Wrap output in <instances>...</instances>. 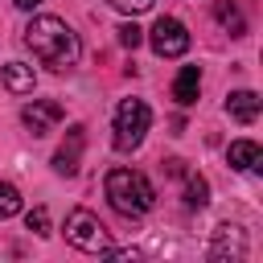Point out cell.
Listing matches in <instances>:
<instances>
[{"mask_svg": "<svg viewBox=\"0 0 263 263\" xmlns=\"http://www.w3.org/2000/svg\"><path fill=\"white\" fill-rule=\"evenodd\" d=\"M25 45L33 49V58L41 66H49L53 74H66L78 66V53H82V41L78 33L62 21V16H33L25 25Z\"/></svg>", "mask_w": 263, "mask_h": 263, "instance_id": "obj_1", "label": "cell"}, {"mask_svg": "<svg viewBox=\"0 0 263 263\" xmlns=\"http://www.w3.org/2000/svg\"><path fill=\"white\" fill-rule=\"evenodd\" d=\"M103 189H107V201L119 214H127V218H140V214H148L156 205L152 181L144 173H136V168H111L107 181H103Z\"/></svg>", "mask_w": 263, "mask_h": 263, "instance_id": "obj_2", "label": "cell"}, {"mask_svg": "<svg viewBox=\"0 0 263 263\" xmlns=\"http://www.w3.org/2000/svg\"><path fill=\"white\" fill-rule=\"evenodd\" d=\"M66 238H70V247H78V251H86V255H103V251H111V234H107V226H103L99 214H90L86 205H78V210L66 214Z\"/></svg>", "mask_w": 263, "mask_h": 263, "instance_id": "obj_3", "label": "cell"}, {"mask_svg": "<svg viewBox=\"0 0 263 263\" xmlns=\"http://www.w3.org/2000/svg\"><path fill=\"white\" fill-rule=\"evenodd\" d=\"M148 123H152L148 103H144V99H123V103L115 107V148H119V152L140 148L144 136H148Z\"/></svg>", "mask_w": 263, "mask_h": 263, "instance_id": "obj_4", "label": "cell"}, {"mask_svg": "<svg viewBox=\"0 0 263 263\" xmlns=\"http://www.w3.org/2000/svg\"><path fill=\"white\" fill-rule=\"evenodd\" d=\"M148 41H152L156 58H181V53L189 49V29H185L177 16H160V21L152 25Z\"/></svg>", "mask_w": 263, "mask_h": 263, "instance_id": "obj_5", "label": "cell"}, {"mask_svg": "<svg viewBox=\"0 0 263 263\" xmlns=\"http://www.w3.org/2000/svg\"><path fill=\"white\" fill-rule=\"evenodd\" d=\"M62 115H66V111H62L58 103H49V99H33V103L21 111V123H25L33 136H49V127L62 123Z\"/></svg>", "mask_w": 263, "mask_h": 263, "instance_id": "obj_6", "label": "cell"}, {"mask_svg": "<svg viewBox=\"0 0 263 263\" xmlns=\"http://www.w3.org/2000/svg\"><path fill=\"white\" fill-rule=\"evenodd\" d=\"M82 144H86V127H82V123H74V127L66 132V144L53 152V173L74 177V173H78V160H82Z\"/></svg>", "mask_w": 263, "mask_h": 263, "instance_id": "obj_7", "label": "cell"}, {"mask_svg": "<svg viewBox=\"0 0 263 263\" xmlns=\"http://www.w3.org/2000/svg\"><path fill=\"white\" fill-rule=\"evenodd\" d=\"M259 111H263V99H259L255 90H230V95H226V115H230L234 123H255Z\"/></svg>", "mask_w": 263, "mask_h": 263, "instance_id": "obj_8", "label": "cell"}, {"mask_svg": "<svg viewBox=\"0 0 263 263\" xmlns=\"http://www.w3.org/2000/svg\"><path fill=\"white\" fill-rule=\"evenodd\" d=\"M226 160H230V168H238V173H259V168H263V148H259L255 140H234V144L226 148Z\"/></svg>", "mask_w": 263, "mask_h": 263, "instance_id": "obj_9", "label": "cell"}, {"mask_svg": "<svg viewBox=\"0 0 263 263\" xmlns=\"http://www.w3.org/2000/svg\"><path fill=\"white\" fill-rule=\"evenodd\" d=\"M226 255H234V259H242V255H247V238H242V230H238V226H218V234H214L210 259H226Z\"/></svg>", "mask_w": 263, "mask_h": 263, "instance_id": "obj_10", "label": "cell"}, {"mask_svg": "<svg viewBox=\"0 0 263 263\" xmlns=\"http://www.w3.org/2000/svg\"><path fill=\"white\" fill-rule=\"evenodd\" d=\"M197 90H201V70L197 66H181V74L173 82V99L181 107H189V103H197Z\"/></svg>", "mask_w": 263, "mask_h": 263, "instance_id": "obj_11", "label": "cell"}, {"mask_svg": "<svg viewBox=\"0 0 263 263\" xmlns=\"http://www.w3.org/2000/svg\"><path fill=\"white\" fill-rule=\"evenodd\" d=\"M4 86H8L12 95H29V90L37 86L33 66H25V62H8V66H4Z\"/></svg>", "mask_w": 263, "mask_h": 263, "instance_id": "obj_12", "label": "cell"}, {"mask_svg": "<svg viewBox=\"0 0 263 263\" xmlns=\"http://www.w3.org/2000/svg\"><path fill=\"white\" fill-rule=\"evenodd\" d=\"M214 16H218V25H222V29H230V37H242V33H247V21H242V12H238V4H234V0H218Z\"/></svg>", "mask_w": 263, "mask_h": 263, "instance_id": "obj_13", "label": "cell"}, {"mask_svg": "<svg viewBox=\"0 0 263 263\" xmlns=\"http://www.w3.org/2000/svg\"><path fill=\"white\" fill-rule=\"evenodd\" d=\"M205 201H210V185H205V177L189 173V181H185V205H189V210H201Z\"/></svg>", "mask_w": 263, "mask_h": 263, "instance_id": "obj_14", "label": "cell"}, {"mask_svg": "<svg viewBox=\"0 0 263 263\" xmlns=\"http://www.w3.org/2000/svg\"><path fill=\"white\" fill-rule=\"evenodd\" d=\"M12 214H21V193H16V185H0V222Z\"/></svg>", "mask_w": 263, "mask_h": 263, "instance_id": "obj_15", "label": "cell"}, {"mask_svg": "<svg viewBox=\"0 0 263 263\" xmlns=\"http://www.w3.org/2000/svg\"><path fill=\"white\" fill-rule=\"evenodd\" d=\"M25 226H29L33 234L45 238V234H49V210H45V205H33V210L25 214Z\"/></svg>", "mask_w": 263, "mask_h": 263, "instance_id": "obj_16", "label": "cell"}, {"mask_svg": "<svg viewBox=\"0 0 263 263\" xmlns=\"http://www.w3.org/2000/svg\"><path fill=\"white\" fill-rule=\"evenodd\" d=\"M115 33H119V45H123V49H136V45L144 41V29H140L136 21H127V25H119Z\"/></svg>", "mask_w": 263, "mask_h": 263, "instance_id": "obj_17", "label": "cell"}, {"mask_svg": "<svg viewBox=\"0 0 263 263\" xmlns=\"http://www.w3.org/2000/svg\"><path fill=\"white\" fill-rule=\"evenodd\" d=\"M111 4H115L119 12H132V16H136V12H148L156 0H111Z\"/></svg>", "mask_w": 263, "mask_h": 263, "instance_id": "obj_18", "label": "cell"}, {"mask_svg": "<svg viewBox=\"0 0 263 263\" xmlns=\"http://www.w3.org/2000/svg\"><path fill=\"white\" fill-rule=\"evenodd\" d=\"M12 4H16V8H25V12H33V8H41L45 0H12Z\"/></svg>", "mask_w": 263, "mask_h": 263, "instance_id": "obj_19", "label": "cell"}]
</instances>
